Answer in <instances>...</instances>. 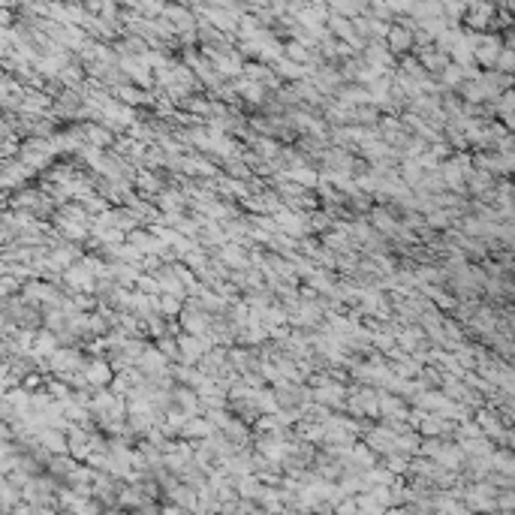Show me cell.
Masks as SVG:
<instances>
[{"label": "cell", "instance_id": "obj_15", "mask_svg": "<svg viewBox=\"0 0 515 515\" xmlns=\"http://www.w3.org/2000/svg\"><path fill=\"white\" fill-rule=\"evenodd\" d=\"M365 9H368V4H353V0H335V4L329 6L332 16L347 18V21H353V18H359V16H365Z\"/></svg>", "mask_w": 515, "mask_h": 515}, {"label": "cell", "instance_id": "obj_23", "mask_svg": "<svg viewBox=\"0 0 515 515\" xmlns=\"http://www.w3.org/2000/svg\"><path fill=\"white\" fill-rule=\"evenodd\" d=\"M48 386H52V395H58V398H67L70 395L64 383H48Z\"/></svg>", "mask_w": 515, "mask_h": 515}, {"label": "cell", "instance_id": "obj_16", "mask_svg": "<svg viewBox=\"0 0 515 515\" xmlns=\"http://www.w3.org/2000/svg\"><path fill=\"white\" fill-rule=\"evenodd\" d=\"M380 118H383V115H380V109H376L374 103H365V106H356V109H353V124H356V127H368V130H374Z\"/></svg>", "mask_w": 515, "mask_h": 515}, {"label": "cell", "instance_id": "obj_10", "mask_svg": "<svg viewBox=\"0 0 515 515\" xmlns=\"http://www.w3.org/2000/svg\"><path fill=\"white\" fill-rule=\"evenodd\" d=\"M175 341H178V356H181L178 365H199V359L205 356L202 341H199V337H193V335H184V332L175 337Z\"/></svg>", "mask_w": 515, "mask_h": 515}, {"label": "cell", "instance_id": "obj_20", "mask_svg": "<svg viewBox=\"0 0 515 515\" xmlns=\"http://www.w3.org/2000/svg\"><path fill=\"white\" fill-rule=\"evenodd\" d=\"M494 72H500V75H512L515 72V48H500Z\"/></svg>", "mask_w": 515, "mask_h": 515}, {"label": "cell", "instance_id": "obj_9", "mask_svg": "<svg viewBox=\"0 0 515 515\" xmlns=\"http://www.w3.org/2000/svg\"><path fill=\"white\" fill-rule=\"evenodd\" d=\"M163 18L172 24L175 33H190V31H196V16H193V9L184 6V4H178V6H166V9H163Z\"/></svg>", "mask_w": 515, "mask_h": 515}, {"label": "cell", "instance_id": "obj_11", "mask_svg": "<svg viewBox=\"0 0 515 515\" xmlns=\"http://www.w3.org/2000/svg\"><path fill=\"white\" fill-rule=\"evenodd\" d=\"M64 278H67V283L72 286V293H87V296H94V286H97V281H94L91 274L85 271V266H82V262H75V266H70Z\"/></svg>", "mask_w": 515, "mask_h": 515}, {"label": "cell", "instance_id": "obj_12", "mask_svg": "<svg viewBox=\"0 0 515 515\" xmlns=\"http://www.w3.org/2000/svg\"><path fill=\"white\" fill-rule=\"evenodd\" d=\"M211 434H217L211 425L205 422V416H190L184 422V428H181V440H187V443H196V440H205V437H211Z\"/></svg>", "mask_w": 515, "mask_h": 515}, {"label": "cell", "instance_id": "obj_5", "mask_svg": "<svg viewBox=\"0 0 515 515\" xmlns=\"http://www.w3.org/2000/svg\"><path fill=\"white\" fill-rule=\"evenodd\" d=\"M383 45L389 48V55H392L395 60H398V58H404V55H410V52H413V31H407L404 24L392 21V24H389V31H386Z\"/></svg>", "mask_w": 515, "mask_h": 515}, {"label": "cell", "instance_id": "obj_17", "mask_svg": "<svg viewBox=\"0 0 515 515\" xmlns=\"http://www.w3.org/2000/svg\"><path fill=\"white\" fill-rule=\"evenodd\" d=\"M184 310V301L175 296H160L157 298V313L163 320H178V313Z\"/></svg>", "mask_w": 515, "mask_h": 515}, {"label": "cell", "instance_id": "obj_19", "mask_svg": "<svg viewBox=\"0 0 515 515\" xmlns=\"http://www.w3.org/2000/svg\"><path fill=\"white\" fill-rule=\"evenodd\" d=\"M142 335L145 337H166L169 332H166V320L160 317V313H154V317H148V320H142Z\"/></svg>", "mask_w": 515, "mask_h": 515}, {"label": "cell", "instance_id": "obj_8", "mask_svg": "<svg viewBox=\"0 0 515 515\" xmlns=\"http://www.w3.org/2000/svg\"><path fill=\"white\" fill-rule=\"evenodd\" d=\"M178 325H181L184 335L199 337V335H205V332L211 329V317H208L205 310H190V308H184V310L178 313Z\"/></svg>", "mask_w": 515, "mask_h": 515}, {"label": "cell", "instance_id": "obj_18", "mask_svg": "<svg viewBox=\"0 0 515 515\" xmlns=\"http://www.w3.org/2000/svg\"><path fill=\"white\" fill-rule=\"evenodd\" d=\"M154 347H157V353L169 362V365H178L181 362V356H178V341H175L172 335H166V337H157L154 341Z\"/></svg>", "mask_w": 515, "mask_h": 515}, {"label": "cell", "instance_id": "obj_13", "mask_svg": "<svg viewBox=\"0 0 515 515\" xmlns=\"http://www.w3.org/2000/svg\"><path fill=\"white\" fill-rule=\"evenodd\" d=\"M283 178L293 181L296 187H301V190H317V184H320V169H317V166L290 169V172H283Z\"/></svg>", "mask_w": 515, "mask_h": 515}, {"label": "cell", "instance_id": "obj_14", "mask_svg": "<svg viewBox=\"0 0 515 515\" xmlns=\"http://www.w3.org/2000/svg\"><path fill=\"white\" fill-rule=\"evenodd\" d=\"M320 244H322L325 250H332L335 256H341V254H349V250H356L353 238H349L347 232H335V229H329L325 235H320Z\"/></svg>", "mask_w": 515, "mask_h": 515}, {"label": "cell", "instance_id": "obj_7", "mask_svg": "<svg viewBox=\"0 0 515 515\" xmlns=\"http://www.w3.org/2000/svg\"><path fill=\"white\" fill-rule=\"evenodd\" d=\"M413 58H416V64L431 75V79H437L446 67H449V55H443V52H437L434 45H422V48H413L410 52Z\"/></svg>", "mask_w": 515, "mask_h": 515}, {"label": "cell", "instance_id": "obj_3", "mask_svg": "<svg viewBox=\"0 0 515 515\" xmlns=\"http://www.w3.org/2000/svg\"><path fill=\"white\" fill-rule=\"evenodd\" d=\"M166 175V172H163ZM160 172H151V169H136L133 175V193L145 199V202H154V196L166 190V181H163Z\"/></svg>", "mask_w": 515, "mask_h": 515}, {"label": "cell", "instance_id": "obj_21", "mask_svg": "<svg viewBox=\"0 0 515 515\" xmlns=\"http://www.w3.org/2000/svg\"><path fill=\"white\" fill-rule=\"evenodd\" d=\"M133 290H136V293H145V296H160V283H157L154 274H145V271H142L139 278H136Z\"/></svg>", "mask_w": 515, "mask_h": 515}, {"label": "cell", "instance_id": "obj_1", "mask_svg": "<svg viewBox=\"0 0 515 515\" xmlns=\"http://www.w3.org/2000/svg\"><path fill=\"white\" fill-rule=\"evenodd\" d=\"M494 16H497V4H485V0H473L464 9L461 28L470 33H494Z\"/></svg>", "mask_w": 515, "mask_h": 515}, {"label": "cell", "instance_id": "obj_22", "mask_svg": "<svg viewBox=\"0 0 515 515\" xmlns=\"http://www.w3.org/2000/svg\"><path fill=\"white\" fill-rule=\"evenodd\" d=\"M202 416H205V422H208V425H211V428H215V431H223V428H226V425H229V419H232V413H229V410H226V407H223V410H205V413H202Z\"/></svg>", "mask_w": 515, "mask_h": 515}, {"label": "cell", "instance_id": "obj_4", "mask_svg": "<svg viewBox=\"0 0 515 515\" xmlns=\"http://www.w3.org/2000/svg\"><path fill=\"white\" fill-rule=\"evenodd\" d=\"M82 376H85V383H87L91 392H97V389H109L112 380H115V374H112L106 356L103 359H87L82 365Z\"/></svg>", "mask_w": 515, "mask_h": 515}, {"label": "cell", "instance_id": "obj_2", "mask_svg": "<svg viewBox=\"0 0 515 515\" xmlns=\"http://www.w3.org/2000/svg\"><path fill=\"white\" fill-rule=\"evenodd\" d=\"M500 48H504V36L500 33H482L479 43H476V48H473V67L479 72L494 70Z\"/></svg>", "mask_w": 515, "mask_h": 515}, {"label": "cell", "instance_id": "obj_6", "mask_svg": "<svg viewBox=\"0 0 515 515\" xmlns=\"http://www.w3.org/2000/svg\"><path fill=\"white\" fill-rule=\"evenodd\" d=\"M136 371H142L145 380H160V376L169 374V362L157 353L154 344H148V347L142 349V356L136 359Z\"/></svg>", "mask_w": 515, "mask_h": 515}]
</instances>
